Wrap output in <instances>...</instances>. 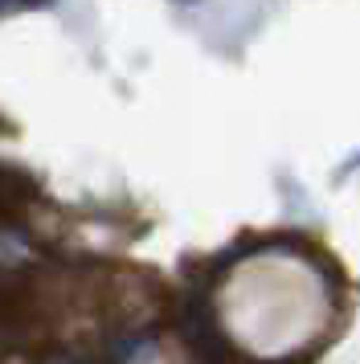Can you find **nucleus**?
<instances>
[{
    "mask_svg": "<svg viewBox=\"0 0 360 364\" xmlns=\"http://www.w3.org/2000/svg\"><path fill=\"white\" fill-rule=\"evenodd\" d=\"M221 319L238 344L262 360L299 352L319 340L327 323L324 279L282 254L242 262L221 291Z\"/></svg>",
    "mask_w": 360,
    "mask_h": 364,
    "instance_id": "nucleus-1",
    "label": "nucleus"
}]
</instances>
